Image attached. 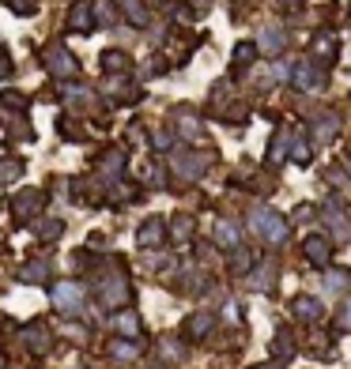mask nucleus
<instances>
[{"instance_id": "obj_1", "label": "nucleus", "mask_w": 351, "mask_h": 369, "mask_svg": "<svg viewBox=\"0 0 351 369\" xmlns=\"http://www.w3.org/2000/svg\"><path fill=\"white\" fill-rule=\"evenodd\" d=\"M42 57H46V64H50V72H53V76H76V68H79V64H76V57H72V53L65 50V45H46V53H42Z\"/></svg>"}, {"instance_id": "obj_2", "label": "nucleus", "mask_w": 351, "mask_h": 369, "mask_svg": "<svg viewBox=\"0 0 351 369\" xmlns=\"http://www.w3.org/2000/svg\"><path fill=\"white\" fill-rule=\"evenodd\" d=\"M53 302H57L61 313H79L83 309V291H79L76 283H61L57 291H53Z\"/></svg>"}, {"instance_id": "obj_3", "label": "nucleus", "mask_w": 351, "mask_h": 369, "mask_svg": "<svg viewBox=\"0 0 351 369\" xmlns=\"http://www.w3.org/2000/svg\"><path fill=\"white\" fill-rule=\"evenodd\" d=\"M42 204H46V192H42V189L19 192V196L12 200V215H15V219H27V215L34 211V207H42Z\"/></svg>"}, {"instance_id": "obj_4", "label": "nucleus", "mask_w": 351, "mask_h": 369, "mask_svg": "<svg viewBox=\"0 0 351 369\" xmlns=\"http://www.w3.org/2000/svg\"><path fill=\"white\" fill-rule=\"evenodd\" d=\"M253 226H257L261 234L268 238V242H283V234H287V226L280 222V215H272V211H257V219H253Z\"/></svg>"}, {"instance_id": "obj_5", "label": "nucleus", "mask_w": 351, "mask_h": 369, "mask_svg": "<svg viewBox=\"0 0 351 369\" xmlns=\"http://www.w3.org/2000/svg\"><path fill=\"white\" fill-rule=\"evenodd\" d=\"M178 170L185 173V178H197V173L208 170V158H201V155H185V158H178Z\"/></svg>"}, {"instance_id": "obj_6", "label": "nucleus", "mask_w": 351, "mask_h": 369, "mask_svg": "<svg viewBox=\"0 0 351 369\" xmlns=\"http://www.w3.org/2000/svg\"><path fill=\"white\" fill-rule=\"evenodd\" d=\"M294 83L299 87H317L321 83V72H317L314 64H299V68H294Z\"/></svg>"}, {"instance_id": "obj_7", "label": "nucleus", "mask_w": 351, "mask_h": 369, "mask_svg": "<svg viewBox=\"0 0 351 369\" xmlns=\"http://www.w3.org/2000/svg\"><path fill=\"white\" fill-rule=\"evenodd\" d=\"M27 335H30L27 343H30L34 350H46V347H50V332H46V324H30Z\"/></svg>"}, {"instance_id": "obj_8", "label": "nucleus", "mask_w": 351, "mask_h": 369, "mask_svg": "<svg viewBox=\"0 0 351 369\" xmlns=\"http://www.w3.org/2000/svg\"><path fill=\"white\" fill-rule=\"evenodd\" d=\"M261 50H265V53H280L283 50V34H280V30H265V34H261Z\"/></svg>"}, {"instance_id": "obj_9", "label": "nucleus", "mask_w": 351, "mask_h": 369, "mask_svg": "<svg viewBox=\"0 0 351 369\" xmlns=\"http://www.w3.org/2000/svg\"><path fill=\"white\" fill-rule=\"evenodd\" d=\"M159 238H163V222H148V226L140 230V245H155Z\"/></svg>"}, {"instance_id": "obj_10", "label": "nucleus", "mask_w": 351, "mask_h": 369, "mask_svg": "<svg viewBox=\"0 0 351 369\" xmlns=\"http://www.w3.org/2000/svg\"><path fill=\"white\" fill-rule=\"evenodd\" d=\"M46 275H50V264H30V268H23V279H27V283H42Z\"/></svg>"}, {"instance_id": "obj_11", "label": "nucleus", "mask_w": 351, "mask_h": 369, "mask_svg": "<svg viewBox=\"0 0 351 369\" xmlns=\"http://www.w3.org/2000/svg\"><path fill=\"white\" fill-rule=\"evenodd\" d=\"M306 253H310V260H317V264L329 256V253H325V242H321V238H310V242H306Z\"/></svg>"}, {"instance_id": "obj_12", "label": "nucleus", "mask_w": 351, "mask_h": 369, "mask_svg": "<svg viewBox=\"0 0 351 369\" xmlns=\"http://www.w3.org/2000/svg\"><path fill=\"white\" fill-rule=\"evenodd\" d=\"M72 27H76V30H87V27H91V15H87V8H72Z\"/></svg>"}, {"instance_id": "obj_13", "label": "nucleus", "mask_w": 351, "mask_h": 369, "mask_svg": "<svg viewBox=\"0 0 351 369\" xmlns=\"http://www.w3.org/2000/svg\"><path fill=\"white\" fill-rule=\"evenodd\" d=\"M294 313H302L306 320H314V317H317V302H310V298H299V302H294Z\"/></svg>"}, {"instance_id": "obj_14", "label": "nucleus", "mask_w": 351, "mask_h": 369, "mask_svg": "<svg viewBox=\"0 0 351 369\" xmlns=\"http://www.w3.org/2000/svg\"><path fill=\"white\" fill-rule=\"evenodd\" d=\"M34 234H38V238H57V234H61V222H57V219H53V222H38Z\"/></svg>"}, {"instance_id": "obj_15", "label": "nucleus", "mask_w": 351, "mask_h": 369, "mask_svg": "<svg viewBox=\"0 0 351 369\" xmlns=\"http://www.w3.org/2000/svg\"><path fill=\"white\" fill-rule=\"evenodd\" d=\"M125 12H129V19H137V23H148V12L140 8V0H125Z\"/></svg>"}, {"instance_id": "obj_16", "label": "nucleus", "mask_w": 351, "mask_h": 369, "mask_svg": "<svg viewBox=\"0 0 351 369\" xmlns=\"http://www.w3.org/2000/svg\"><path fill=\"white\" fill-rule=\"evenodd\" d=\"M102 64H106L110 72H121V64H125V57H121V53H102Z\"/></svg>"}, {"instance_id": "obj_17", "label": "nucleus", "mask_w": 351, "mask_h": 369, "mask_svg": "<svg viewBox=\"0 0 351 369\" xmlns=\"http://www.w3.org/2000/svg\"><path fill=\"white\" fill-rule=\"evenodd\" d=\"M4 4H12L19 15H30V12H34V4H38V0H4Z\"/></svg>"}, {"instance_id": "obj_18", "label": "nucleus", "mask_w": 351, "mask_h": 369, "mask_svg": "<svg viewBox=\"0 0 351 369\" xmlns=\"http://www.w3.org/2000/svg\"><path fill=\"white\" fill-rule=\"evenodd\" d=\"M99 19L102 23H114V4H110V0H99Z\"/></svg>"}, {"instance_id": "obj_19", "label": "nucleus", "mask_w": 351, "mask_h": 369, "mask_svg": "<svg viewBox=\"0 0 351 369\" xmlns=\"http://www.w3.org/2000/svg\"><path fill=\"white\" fill-rule=\"evenodd\" d=\"M219 242L234 245V242H238V230H234V226H227V222H223V226H219Z\"/></svg>"}, {"instance_id": "obj_20", "label": "nucleus", "mask_w": 351, "mask_h": 369, "mask_svg": "<svg viewBox=\"0 0 351 369\" xmlns=\"http://www.w3.org/2000/svg\"><path fill=\"white\" fill-rule=\"evenodd\" d=\"M8 72H12V53H8L4 45H0V79H4Z\"/></svg>"}, {"instance_id": "obj_21", "label": "nucleus", "mask_w": 351, "mask_h": 369, "mask_svg": "<svg viewBox=\"0 0 351 369\" xmlns=\"http://www.w3.org/2000/svg\"><path fill=\"white\" fill-rule=\"evenodd\" d=\"M250 57H253V45H238L234 50V64H245Z\"/></svg>"}, {"instance_id": "obj_22", "label": "nucleus", "mask_w": 351, "mask_h": 369, "mask_svg": "<svg viewBox=\"0 0 351 369\" xmlns=\"http://www.w3.org/2000/svg\"><path fill=\"white\" fill-rule=\"evenodd\" d=\"M117 328H121V332H137V317H129V313L117 317Z\"/></svg>"}]
</instances>
